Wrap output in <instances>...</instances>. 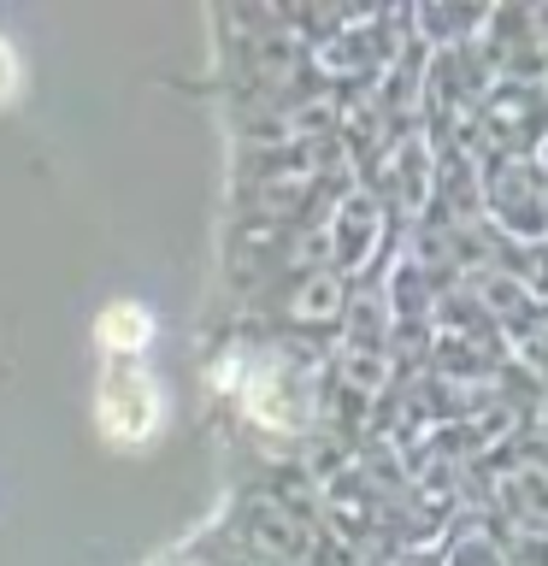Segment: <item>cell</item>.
Returning <instances> with one entry per match:
<instances>
[{
    "instance_id": "1",
    "label": "cell",
    "mask_w": 548,
    "mask_h": 566,
    "mask_svg": "<svg viewBox=\"0 0 548 566\" xmlns=\"http://www.w3.org/2000/svg\"><path fill=\"white\" fill-rule=\"evenodd\" d=\"M101 424L113 442H148L159 431V389L141 366H124L101 384Z\"/></svg>"
},
{
    "instance_id": "2",
    "label": "cell",
    "mask_w": 548,
    "mask_h": 566,
    "mask_svg": "<svg viewBox=\"0 0 548 566\" xmlns=\"http://www.w3.org/2000/svg\"><path fill=\"white\" fill-rule=\"evenodd\" d=\"M148 313L136 307V301H118V307H106L101 313V343L106 348H118V354H136L141 343H148Z\"/></svg>"
},
{
    "instance_id": "3",
    "label": "cell",
    "mask_w": 548,
    "mask_h": 566,
    "mask_svg": "<svg viewBox=\"0 0 548 566\" xmlns=\"http://www.w3.org/2000/svg\"><path fill=\"white\" fill-rule=\"evenodd\" d=\"M12 83H18V65H12V53L0 48V95H12Z\"/></svg>"
}]
</instances>
